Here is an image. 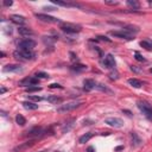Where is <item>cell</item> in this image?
<instances>
[{
  "mask_svg": "<svg viewBox=\"0 0 152 152\" xmlns=\"http://www.w3.org/2000/svg\"><path fill=\"white\" fill-rule=\"evenodd\" d=\"M21 70L23 69L19 64H7L2 69L4 72H18V71H21Z\"/></svg>",
  "mask_w": 152,
  "mask_h": 152,
  "instance_id": "cell-10",
  "label": "cell"
},
{
  "mask_svg": "<svg viewBox=\"0 0 152 152\" xmlns=\"http://www.w3.org/2000/svg\"><path fill=\"white\" fill-rule=\"evenodd\" d=\"M72 122H74V120H71V121H70V122H68V125H65V126H64V127H63V128H62V132H65V131H66V132H68V131H69V129H70V127H71V126H72Z\"/></svg>",
  "mask_w": 152,
  "mask_h": 152,
  "instance_id": "cell-31",
  "label": "cell"
},
{
  "mask_svg": "<svg viewBox=\"0 0 152 152\" xmlns=\"http://www.w3.org/2000/svg\"><path fill=\"white\" fill-rule=\"evenodd\" d=\"M37 78H48L49 77V75L46 74V72H43V71H38V72H36V75H34Z\"/></svg>",
  "mask_w": 152,
  "mask_h": 152,
  "instance_id": "cell-29",
  "label": "cell"
},
{
  "mask_svg": "<svg viewBox=\"0 0 152 152\" xmlns=\"http://www.w3.org/2000/svg\"><path fill=\"white\" fill-rule=\"evenodd\" d=\"M28 100H32V101H37V102H38V101H42L43 99H42L40 96H33V95H30V96H28Z\"/></svg>",
  "mask_w": 152,
  "mask_h": 152,
  "instance_id": "cell-32",
  "label": "cell"
},
{
  "mask_svg": "<svg viewBox=\"0 0 152 152\" xmlns=\"http://www.w3.org/2000/svg\"><path fill=\"white\" fill-rule=\"evenodd\" d=\"M97 38H99L100 40H106V42H110V40H109V39H107L106 37H97Z\"/></svg>",
  "mask_w": 152,
  "mask_h": 152,
  "instance_id": "cell-38",
  "label": "cell"
},
{
  "mask_svg": "<svg viewBox=\"0 0 152 152\" xmlns=\"http://www.w3.org/2000/svg\"><path fill=\"white\" fill-rule=\"evenodd\" d=\"M128 83H129L132 87H134V88H140V87L142 86L141 81H139L138 78H129V80H128Z\"/></svg>",
  "mask_w": 152,
  "mask_h": 152,
  "instance_id": "cell-21",
  "label": "cell"
},
{
  "mask_svg": "<svg viewBox=\"0 0 152 152\" xmlns=\"http://www.w3.org/2000/svg\"><path fill=\"white\" fill-rule=\"evenodd\" d=\"M150 72H152V68H151V69H150Z\"/></svg>",
  "mask_w": 152,
  "mask_h": 152,
  "instance_id": "cell-40",
  "label": "cell"
},
{
  "mask_svg": "<svg viewBox=\"0 0 152 152\" xmlns=\"http://www.w3.org/2000/svg\"><path fill=\"white\" fill-rule=\"evenodd\" d=\"M103 65L108 69H113L115 66V59H114V56L112 53H108L104 59H103Z\"/></svg>",
  "mask_w": 152,
  "mask_h": 152,
  "instance_id": "cell-9",
  "label": "cell"
},
{
  "mask_svg": "<svg viewBox=\"0 0 152 152\" xmlns=\"http://www.w3.org/2000/svg\"><path fill=\"white\" fill-rule=\"evenodd\" d=\"M46 100H48L50 103H53V104L61 103V102L63 101V99H62V97H59V96H57V95H51V96H49Z\"/></svg>",
  "mask_w": 152,
  "mask_h": 152,
  "instance_id": "cell-19",
  "label": "cell"
},
{
  "mask_svg": "<svg viewBox=\"0 0 152 152\" xmlns=\"http://www.w3.org/2000/svg\"><path fill=\"white\" fill-rule=\"evenodd\" d=\"M81 106V102H76V101H72V102H69L66 104H62L61 107L57 108V112L59 113H65V112H70V110H74L76 109L77 107Z\"/></svg>",
  "mask_w": 152,
  "mask_h": 152,
  "instance_id": "cell-5",
  "label": "cell"
},
{
  "mask_svg": "<svg viewBox=\"0 0 152 152\" xmlns=\"http://www.w3.org/2000/svg\"><path fill=\"white\" fill-rule=\"evenodd\" d=\"M18 32H19V34H21V36H24V37H28V36H33V31L31 30V28H28V27H19L18 28Z\"/></svg>",
  "mask_w": 152,
  "mask_h": 152,
  "instance_id": "cell-16",
  "label": "cell"
},
{
  "mask_svg": "<svg viewBox=\"0 0 152 152\" xmlns=\"http://www.w3.org/2000/svg\"><path fill=\"white\" fill-rule=\"evenodd\" d=\"M83 84H84V90L86 91H90L93 89H95V86H96V82L94 80H90V78H87L83 81Z\"/></svg>",
  "mask_w": 152,
  "mask_h": 152,
  "instance_id": "cell-13",
  "label": "cell"
},
{
  "mask_svg": "<svg viewBox=\"0 0 152 152\" xmlns=\"http://www.w3.org/2000/svg\"><path fill=\"white\" fill-rule=\"evenodd\" d=\"M122 31H125L127 33H131V34H134V33L139 32V28H138V26H134V25H126V26H124Z\"/></svg>",
  "mask_w": 152,
  "mask_h": 152,
  "instance_id": "cell-15",
  "label": "cell"
},
{
  "mask_svg": "<svg viewBox=\"0 0 152 152\" xmlns=\"http://www.w3.org/2000/svg\"><path fill=\"white\" fill-rule=\"evenodd\" d=\"M2 4H4V6H11V5L13 4V2H12L11 0H10V1H8V0H6V1H4Z\"/></svg>",
  "mask_w": 152,
  "mask_h": 152,
  "instance_id": "cell-33",
  "label": "cell"
},
{
  "mask_svg": "<svg viewBox=\"0 0 152 152\" xmlns=\"http://www.w3.org/2000/svg\"><path fill=\"white\" fill-rule=\"evenodd\" d=\"M38 82H39V78H37L36 76L34 77H26V78H24L23 81H20V84L21 86H28V87H31V86H36V84H38Z\"/></svg>",
  "mask_w": 152,
  "mask_h": 152,
  "instance_id": "cell-11",
  "label": "cell"
},
{
  "mask_svg": "<svg viewBox=\"0 0 152 152\" xmlns=\"http://www.w3.org/2000/svg\"><path fill=\"white\" fill-rule=\"evenodd\" d=\"M25 90H26L27 93H33V91H39V90H42V88L38 87V86H34V87H27Z\"/></svg>",
  "mask_w": 152,
  "mask_h": 152,
  "instance_id": "cell-28",
  "label": "cell"
},
{
  "mask_svg": "<svg viewBox=\"0 0 152 152\" xmlns=\"http://www.w3.org/2000/svg\"><path fill=\"white\" fill-rule=\"evenodd\" d=\"M23 106H24L25 109H28V110H36L38 108V104H36V103H33L31 101H24Z\"/></svg>",
  "mask_w": 152,
  "mask_h": 152,
  "instance_id": "cell-17",
  "label": "cell"
},
{
  "mask_svg": "<svg viewBox=\"0 0 152 152\" xmlns=\"http://www.w3.org/2000/svg\"><path fill=\"white\" fill-rule=\"evenodd\" d=\"M134 56H135V59H137V61H139V62H145V58H144L138 51L134 52Z\"/></svg>",
  "mask_w": 152,
  "mask_h": 152,
  "instance_id": "cell-30",
  "label": "cell"
},
{
  "mask_svg": "<svg viewBox=\"0 0 152 152\" xmlns=\"http://www.w3.org/2000/svg\"><path fill=\"white\" fill-rule=\"evenodd\" d=\"M140 46L144 48V49H146V50H151L152 49V43L148 42V40H141L140 42Z\"/></svg>",
  "mask_w": 152,
  "mask_h": 152,
  "instance_id": "cell-25",
  "label": "cell"
},
{
  "mask_svg": "<svg viewBox=\"0 0 152 152\" xmlns=\"http://www.w3.org/2000/svg\"><path fill=\"white\" fill-rule=\"evenodd\" d=\"M57 152H59V151H57Z\"/></svg>",
  "mask_w": 152,
  "mask_h": 152,
  "instance_id": "cell-42",
  "label": "cell"
},
{
  "mask_svg": "<svg viewBox=\"0 0 152 152\" xmlns=\"http://www.w3.org/2000/svg\"><path fill=\"white\" fill-rule=\"evenodd\" d=\"M138 108L140 109V112H141L147 119L152 120V106H151L148 102H146V101H144V100L138 101Z\"/></svg>",
  "mask_w": 152,
  "mask_h": 152,
  "instance_id": "cell-1",
  "label": "cell"
},
{
  "mask_svg": "<svg viewBox=\"0 0 152 152\" xmlns=\"http://www.w3.org/2000/svg\"><path fill=\"white\" fill-rule=\"evenodd\" d=\"M71 70H75V71H83V70H87V65H83V64H75L71 66Z\"/></svg>",
  "mask_w": 152,
  "mask_h": 152,
  "instance_id": "cell-24",
  "label": "cell"
},
{
  "mask_svg": "<svg viewBox=\"0 0 152 152\" xmlns=\"http://www.w3.org/2000/svg\"><path fill=\"white\" fill-rule=\"evenodd\" d=\"M110 34L113 37H116V38H120V39H126V40H131L133 39V34L131 33H127L125 31H110Z\"/></svg>",
  "mask_w": 152,
  "mask_h": 152,
  "instance_id": "cell-8",
  "label": "cell"
},
{
  "mask_svg": "<svg viewBox=\"0 0 152 152\" xmlns=\"http://www.w3.org/2000/svg\"><path fill=\"white\" fill-rule=\"evenodd\" d=\"M37 19H39L40 21H44V23H61L59 19L55 18V17H51V15H48V14H43V13H36L34 14Z\"/></svg>",
  "mask_w": 152,
  "mask_h": 152,
  "instance_id": "cell-7",
  "label": "cell"
},
{
  "mask_svg": "<svg viewBox=\"0 0 152 152\" xmlns=\"http://www.w3.org/2000/svg\"><path fill=\"white\" fill-rule=\"evenodd\" d=\"M91 137H93V133H91V132H88V133L83 134L82 137H80V139H78V142H80V144H84V142L89 141V139H90Z\"/></svg>",
  "mask_w": 152,
  "mask_h": 152,
  "instance_id": "cell-20",
  "label": "cell"
},
{
  "mask_svg": "<svg viewBox=\"0 0 152 152\" xmlns=\"http://www.w3.org/2000/svg\"><path fill=\"white\" fill-rule=\"evenodd\" d=\"M132 140H133V146H138V145H140V142H141V140H140V138L137 135V133H132Z\"/></svg>",
  "mask_w": 152,
  "mask_h": 152,
  "instance_id": "cell-26",
  "label": "cell"
},
{
  "mask_svg": "<svg viewBox=\"0 0 152 152\" xmlns=\"http://www.w3.org/2000/svg\"><path fill=\"white\" fill-rule=\"evenodd\" d=\"M88 152H94V151H93V147H89V148H88Z\"/></svg>",
  "mask_w": 152,
  "mask_h": 152,
  "instance_id": "cell-39",
  "label": "cell"
},
{
  "mask_svg": "<svg viewBox=\"0 0 152 152\" xmlns=\"http://www.w3.org/2000/svg\"><path fill=\"white\" fill-rule=\"evenodd\" d=\"M104 124H107L108 126L114 127V128H121L124 126V121L119 118H107L104 120Z\"/></svg>",
  "mask_w": 152,
  "mask_h": 152,
  "instance_id": "cell-6",
  "label": "cell"
},
{
  "mask_svg": "<svg viewBox=\"0 0 152 152\" xmlns=\"http://www.w3.org/2000/svg\"><path fill=\"white\" fill-rule=\"evenodd\" d=\"M36 46V42L31 38H25L18 43V49H24V50H32Z\"/></svg>",
  "mask_w": 152,
  "mask_h": 152,
  "instance_id": "cell-4",
  "label": "cell"
},
{
  "mask_svg": "<svg viewBox=\"0 0 152 152\" xmlns=\"http://www.w3.org/2000/svg\"><path fill=\"white\" fill-rule=\"evenodd\" d=\"M43 133V128L42 127H33L31 128L30 131H27V134L31 137V135H40Z\"/></svg>",
  "mask_w": 152,
  "mask_h": 152,
  "instance_id": "cell-18",
  "label": "cell"
},
{
  "mask_svg": "<svg viewBox=\"0 0 152 152\" xmlns=\"http://www.w3.org/2000/svg\"><path fill=\"white\" fill-rule=\"evenodd\" d=\"M13 55H14L15 58H18V59H25V61L33 59V57H34V52L32 50H24V49L15 50L13 52Z\"/></svg>",
  "mask_w": 152,
  "mask_h": 152,
  "instance_id": "cell-2",
  "label": "cell"
},
{
  "mask_svg": "<svg viewBox=\"0 0 152 152\" xmlns=\"http://www.w3.org/2000/svg\"><path fill=\"white\" fill-rule=\"evenodd\" d=\"M43 10H44V11H53L55 8H53V7H44Z\"/></svg>",
  "mask_w": 152,
  "mask_h": 152,
  "instance_id": "cell-37",
  "label": "cell"
},
{
  "mask_svg": "<svg viewBox=\"0 0 152 152\" xmlns=\"http://www.w3.org/2000/svg\"><path fill=\"white\" fill-rule=\"evenodd\" d=\"M6 91H7V89H6V88H5V87H1V89H0V94H1V95H2V94H5V93H6Z\"/></svg>",
  "mask_w": 152,
  "mask_h": 152,
  "instance_id": "cell-34",
  "label": "cell"
},
{
  "mask_svg": "<svg viewBox=\"0 0 152 152\" xmlns=\"http://www.w3.org/2000/svg\"><path fill=\"white\" fill-rule=\"evenodd\" d=\"M61 28L63 32H66V33H77L81 31V26L75 25V24H70V23L61 24Z\"/></svg>",
  "mask_w": 152,
  "mask_h": 152,
  "instance_id": "cell-3",
  "label": "cell"
},
{
  "mask_svg": "<svg viewBox=\"0 0 152 152\" xmlns=\"http://www.w3.org/2000/svg\"><path fill=\"white\" fill-rule=\"evenodd\" d=\"M50 87H51V88H62V86H59V84H56V83H53V84H51Z\"/></svg>",
  "mask_w": 152,
  "mask_h": 152,
  "instance_id": "cell-36",
  "label": "cell"
},
{
  "mask_svg": "<svg viewBox=\"0 0 152 152\" xmlns=\"http://www.w3.org/2000/svg\"><path fill=\"white\" fill-rule=\"evenodd\" d=\"M15 121H17V124H18L19 126H24V125L26 124V120H25V118H24L21 114H18V115L15 116Z\"/></svg>",
  "mask_w": 152,
  "mask_h": 152,
  "instance_id": "cell-23",
  "label": "cell"
},
{
  "mask_svg": "<svg viewBox=\"0 0 152 152\" xmlns=\"http://www.w3.org/2000/svg\"><path fill=\"white\" fill-rule=\"evenodd\" d=\"M55 5H58V6H63V7H78V8H82V6L77 2H68V1H61V0H55L52 1Z\"/></svg>",
  "mask_w": 152,
  "mask_h": 152,
  "instance_id": "cell-12",
  "label": "cell"
},
{
  "mask_svg": "<svg viewBox=\"0 0 152 152\" xmlns=\"http://www.w3.org/2000/svg\"><path fill=\"white\" fill-rule=\"evenodd\" d=\"M70 56H71V59H72V61H77V57L75 56V53H72V52H70Z\"/></svg>",
  "mask_w": 152,
  "mask_h": 152,
  "instance_id": "cell-35",
  "label": "cell"
},
{
  "mask_svg": "<svg viewBox=\"0 0 152 152\" xmlns=\"http://www.w3.org/2000/svg\"><path fill=\"white\" fill-rule=\"evenodd\" d=\"M14 24H18V25H23V24H25L26 23V20H25V18L24 17H21V15H18V14H13V15H11V18H10Z\"/></svg>",
  "mask_w": 152,
  "mask_h": 152,
  "instance_id": "cell-14",
  "label": "cell"
},
{
  "mask_svg": "<svg viewBox=\"0 0 152 152\" xmlns=\"http://www.w3.org/2000/svg\"><path fill=\"white\" fill-rule=\"evenodd\" d=\"M126 4H127V6H128V7H131V8H133V10H138V8L140 7L139 2H138V1H135V0H128Z\"/></svg>",
  "mask_w": 152,
  "mask_h": 152,
  "instance_id": "cell-22",
  "label": "cell"
},
{
  "mask_svg": "<svg viewBox=\"0 0 152 152\" xmlns=\"http://www.w3.org/2000/svg\"><path fill=\"white\" fill-rule=\"evenodd\" d=\"M32 142H33V141H27V142H25L24 145H21V146H18V147H15V148H14V151H23V150H25L26 147L31 146V145H32Z\"/></svg>",
  "mask_w": 152,
  "mask_h": 152,
  "instance_id": "cell-27",
  "label": "cell"
},
{
  "mask_svg": "<svg viewBox=\"0 0 152 152\" xmlns=\"http://www.w3.org/2000/svg\"><path fill=\"white\" fill-rule=\"evenodd\" d=\"M39 152H45V151H39Z\"/></svg>",
  "mask_w": 152,
  "mask_h": 152,
  "instance_id": "cell-41",
  "label": "cell"
}]
</instances>
